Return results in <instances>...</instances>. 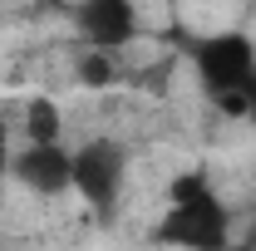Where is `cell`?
I'll use <instances>...</instances> for the list:
<instances>
[{"label": "cell", "instance_id": "obj_1", "mask_svg": "<svg viewBox=\"0 0 256 251\" xmlns=\"http://www.w3.org/2000/svg\"><path fill=\"white\" fill-rule=\"evenodd\" d=\"M192 69L202 98L226 114L256 124V40L242 30H222L192 44Z\"/></svg>", "mask_w": 256, "mask_h": 251}, {"label": "cell", "instance_id": "obj_2", "mask_svg": "<svg viewBox=\"0 0 256 251\" xmlns=\"http://www.w3.org/2000/svg\"><path fill=\"white\" fill-rule=\"evenodd\" d=\"M153 242L172 251H226L232 246V212L207 182V172H178L168 188V212L153 226Z\"/></svg>", "mask_w": 256, "mask_h": 251}, {"label": "cell", "instance_id": "obj_3", "mask_svg": "<svg viewBox=\"0 0 256 251\" xmlns=\"http://www.w3.org/2000/svg\"><path fill=\"white\" fill-rule=\"evenodd\" d=\"M128 188V153L114 138H89L74 153V192L89 202V212L114 217Z\"/></svg>", "mask_w": 256, "mask_h": 251}, {"label": "cell", "instance_id": "obj_4", "mask_svg": "<svg viewBox=\"0 0 256 251\" xmlns=\"http://www.w3.org/2000/svg\"><path fill=\"white\" fill-rule=\"evenodd\" d=\"M74 25H79V40L98 50V54H118L138 40V10L128 0H89L74 10Z\"/></svg>", "mask_w": 256, "mask_h": 251}, {"label": "cell", "instance_id": "obj_5", "mask_svg": "<svg viewBox=\"0 0 256 251\" xmlns=\"http://www.w3.org/2000/svg\"><path fill=\"white\" fill-rule=\"evenodd\" d=\"M10 178L25 182L34 197H64V192H74V153L64 143H54V148H30L25 143V153H15Z\"/></svg>", "mask_w": 256, "mask_h": 251}, {"label": "cell", "instance_id": "obj_6", "mask_svg": "<svg viewBox=\"0 0 256 251\" xmlns=\"http://www.w3.org/2000/svg\"><path fill=\"white\" fill-rule=\"evenodd\" d=\"M64 133V114L54 98H30V108H25V138H30V148H54Z\"/></svg>", "mask_w": 256, "mask_h": 251}, {"label": "cell", "instance_id": "obj_7", "mask_svg": "<svg viewBox=\"0 0 256 251\" xmlns=\"http://www.w3.org/2000/svg\"><path fill=\"white\" fill-rule=\"evenodd\" d=\"M79 79L89 89H108L118 79V54H98V50H84L79 54Z\"/></svg>", "mask_w": 256, "mask_h": 251}, {"label": "cell", "instance_id": "obj_8", "mask_svg": "<svg viewBox=\"0 0 256 251\" xmlns=\"http://www.w3.org/2000/svg\"><path fill=\"white\" fill-rule=\"evenodd\" d=\"M10 168H15V153H10V124L0 118V182L10 178Z\"/></svg>", "mask_w": 256, "mask_h": 251}, {"label": "cell", "instance_id": "obj_9", "mask_svg": "<svg viewBox=\"0 0 256 251\" xmlns=\"http://www.w3.org/2000/svg\"><path fill=\"white\" fill-rule=\"evenodd\" d=\"M252 242H256V212H252Z\"/></svg>", "mask_w": 256, "mask_h": 251}]
</instances>
